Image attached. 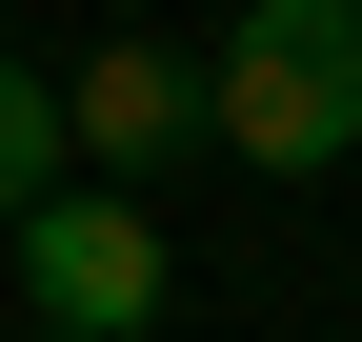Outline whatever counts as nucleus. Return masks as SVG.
<instances>
[{
    "label": "nucleus",
    "instance_id": "nucleus-1",
    "mask_svg": "<svg viewBox=\"0 0 362 342\" xmlns=\"http://www.w3.org/2000/svg\"><path fill=\"white\" fill-rule=\"evenodd\" d=\"M202 141L262 161V182H322L362 141V0H242L202 61Z\"/></svg>",
    "mask_w": 362,
    "mask_h": 342
},
{
    "label": "nucleus",
    "instance_id": "nucleus-2",
    "mask_svg": "<svg viewBox=\"0 0 362 342\" xmlns=\"http://www.w3.org/2000/svg\"><path fill=\"white\" fill-rule=\"evenodd\" d=\"M21 282H40L61 342H161V322H141V302H161V222H141L121 182H61V201H40V222H21Z\"/></svg>",
    "mask_w": 362,
    "mask_h": 342
},
{
    "label": "nucleus",
    "instance_id": "nucleus-3",
    "mask_svg": "<svg viewBox=\"0 0 362 342\" xmlns=\"http://www.w3.org/2000/svg\"><path fill=\"white\" fill-rule=\"evenodd\" d=\"M61 141H81V161H101V182H121V201H141V161H181V141H202V81H181V61H161V40H101V61H81V81H61Z\"/></svg>",
    "mask_w": 362,
    "mask_h": 342
},
{
    "label": "nucleus",
    "instance_id": "nucleus-4",
    "mask_svg": "<svg viewBox=\"0 0 362 342\" xmlns=\"http://www.w3.org/2000/svg\"><path fill=\"white\" fill-rule=\"evenodd\" d=\"M61 81H21V61H0V222H40V201H61Z\"/></svg>",
    "mask_w": 362,
    "mask_h": 342
}]
</instances>
